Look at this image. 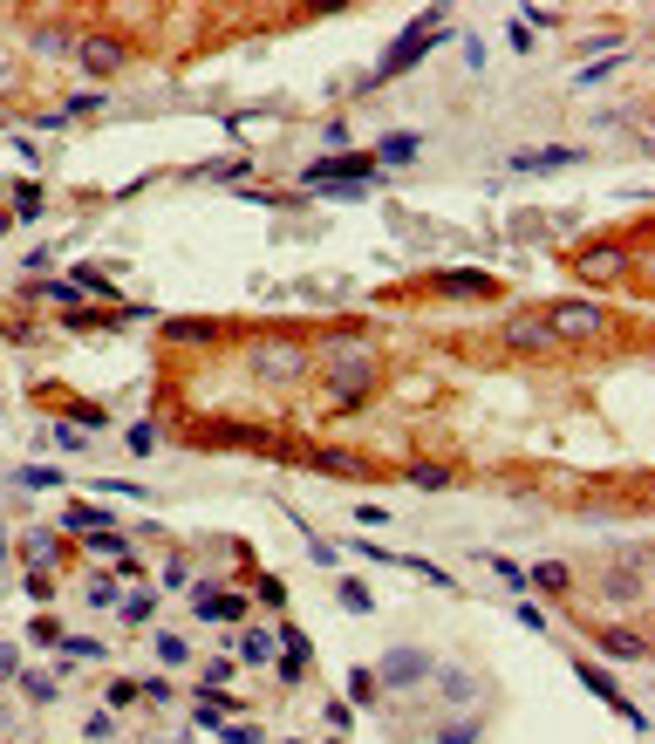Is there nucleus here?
Wrapping results in <instances>:
<instances>
[{
	"instance_id": "obj_1",
	"label": "nucleus",
	"mask_w": 655,
	"mask_h": 744,
	"mask_svg": "<svg viewBox=\"0 0 655 744\" xmlns=\"http://www.w3.org/2000/svg\"><path fill=\"white\" fill-rule=\"evenodd\" d=\"M321 376H328V410L348 417V410H362L369 390L383 383V362H376V349H369L362 335H335V342H328V362H321Z\"/></svg>"
},
{
	"instance_id": "obj_2",
	"label": "nucleus",
	"mask_w": 655,
	"mask_h": 744,
	"mask_svg": "<svg viewBox=\"0 0 655 744\" xmlns=\"http://www.w3.org/2000/svg\"><path fill=\"white\" fill-rule=\"evenodd\" d=\"M546 321V335H553V342H594V335H608V308H601V301H553V308L540 314Z\"/></svg>"
},
{
	"instance_id": "obj_3",
	"label": "nucleus",
	"mask_w": 655,
	"mask_h": 744,
	"mask_svg": "<svg viewBox=\"0 0 655 744\" xmlns=\"http://www.w3.org/2000/svg\"><path fill=\"white\" fill-rule=\"evenodd\" d=\"M369 157H314L308 164V192H335V198H362L369 192Z\"/></svg>"
},
{
	"instance_id": "obj_4",
	"label": "nucleus",
	"mask_w": 655,
	"mask_h": 744,
	"mask_svg": "<svg viewBox=\"0 0 655 744\" xmlns=\"http://www.w3.org/2000/svg\"><path fill=\"white\" fill-rule=\"evenodd\" d=\"M253 376L287 390V383L308 376V349H301V342H260V349H253Z\"/></svg>"
},
{
	"instance_id": "obj_5",
	"label": "nucleus",
	"mask_w": 655,
	"mask_h": 744,
	"mask_svg": "<svg viewBox=\"0 0 655 744\" xmlns=\"http://www.w3.org/2000/svg\"><path fill=\"white\" fill-rule=\"evenodd\" d=\"M430 676H437V656H424V649H389L383 669H376L383 690H410V683H430Z\"/></svg>"
},
{
	"instance_id": "obj_6",
	"label": "nucleus",
	"mask_w": 655,
	"mask_h": 744,
	"mask_svg": "<svg viewBox=\"0 0 655 744\" xmlns=\"http://www.w3.org/2000/svg\"><path fill=\"white\" fill-rule=\"evenodd\" d=\"M437 35H444V14H424V21H410V28H403V41H396V48L383 55V76H403V69H410V62H417V55H424Z\"/></svg>"
},
{
	"instance_id": "obj_7",
	"label": "nucleus",
	"mask_w": 655,
	"mask_h": 744,
	"mask_svg": "<svg viewBox=\"0 0 655 744\" xmlns=\"http://www.w3.org/2000/svg\"><path fill=\"white\" fill-rule=\"evenodd\" d=\"M76 55H82V69H89L96 82H110L116 69L130 62V48H123L116 35H82V41H76Z\"/></svg>"
},
{
	"instance_id": "obj_8",
	"label": "nucleus",
	"mask_w": 655,
	"mask_h": 744,
	"mask_svg": "<svg viewBox=\"0 0 655 744\" xmlns=\"http://www.w3.org/2000/svg\"><path fill=\"white\" fill-rule=\"evenodd\" d=\"M574 274H580V280H594V287H615V280L628 274V253H621V246H580Z\"/></svg>"
},
{
	"instance_id": "obj_9",
	"label": "nucleus",
	"mask_w": 655,
	"mask_h": 744,
	"mask_svg": "<svg viewBox=\"0 0 655 744\" xmlns=\"http://www.w3.org/2000/svg\"><path fill=\"white\" fill-rule=\"evenodd\" d=\"M499 342H505L512 355H546V349H553V335H546L540 314H512V321L499 328Z\"/></svg>"
},
{
	"instance_id": "obj_10",
	"label": "nucleus",
	"mask_w": 655,
	"mask_h": 744,
	"mask_svg": "<svg viewBox=\"0 0 655 744\" xmlns=\"http://www.w3.org/2000/svg\"><path fill=\"white\" fill-rule=\"evenodd\" d=\"M594 642H601V656H615V663H649V635L628 628V622H608Z\"/></svg>"
},
{
	"instance_id": "obj_11",
	"label": "nucleus",
	"mask_w": 655,
	"mask_h": 744,
	"mask_svg": "<svg viewBox=\"0 0 655 744\" xmlns=\"http://www.w3.org/2000/svg\"><path fill=\"white\" fill-rule=\"evenodd\" d=\"M437 294H451V301H492L499 280L492 274H437Z\"/></svg>"
},
{
	"instance_id": "obj_12",
	"label": "nucleus",
	"mask_w": 655,
	"mask_h": 744,
	"mask_svg": "<svg viewBox=\"0 0 655 744\" xmlns=\"http://www.w3.org/2000/svg\"><path fill=\"white\" fill-rule=\"evenodd\" d=\"M580 683H587V690H594L601 704H615L621 717H628V724H642V710L628 704V697H621V690H615V683H608V676H601V669H594V663H580Z\"/></svg>"
},
{
	"instance_id": "obj_13",
	"label": "nucleus",
	"mask_w": 655,
	"mask_h": 744,
	"mask_svg": "<svg viewBox=\"0 0 655 744\" xmlns=\"http://www.w3.org/2000/svg\"><path fill=\"white\" fill-rule=\"evenodd\" d=\"M314 471H328V478H383V471H369L355 451H314Z\"/></svg>"
},
{
	"instance_id": "obj_14",
	"label": "nucleus",
	"mask_w": 655,
	"mask_h": 744,
	"mask_svg": "<svg viewBox=\"0 0 655 744\" xmlns=\"http://www.w3.org/2000/svg\"><path fill=\"white\" fill-rule=\"evenodd\" d=\"M198 615H205V622H239L246 601H239V594H219V588H198Z\"/></svg>"
},
{
	"instance_id": "obj_15",
	"label": "nucleus",
	"mask_w": 655,
	"mask_h": 744,
	"mask_svg": "<svg viewBox=\"0 0 655 744\" xmlns=\"http://www.w3.org/2000/svg\"><path fill=\"white\" fill-rule=\"evenodd\" d=\"M430 683H444V704H471V697H478V690H485V683H478V676H471V669H437V676H430Z\"/></svg>"
},
{
	"instance_id": "obj_16",
	"label": "nucleus",
	"mask_w": 655,
	"mask_h": 744,
	"mask_svg": "<svg viewBox=\"0 0 655 744\" xmlns=\"http://www.w3.org/2000/svg\"><path fill=\"white\" fill-rule=\"evenodd\" d=\"M567 164H580L574 144H567V151H519L512 157V171H567Z\"/></svg>"
},
{
	"instance_id": "obj_17",
	"label": "nucleus",
	"mask_w": 655,
	"mask_h": 744,
	"mask_svg": "<svg viewBox=\"0 0 655 744\" xmlns=\"http://www.w3.org/2000/svg\"><path fill=\"white\" fill-rule=\"evenodd\" d=\"M526 588H540V594H567V588H574V574H567V560H540V567L526 574Z\"/></svg>"
},
{
	"instance_id": "obj_18",
	"label": "nucleus",
	"mask_w": 655,
	"mask_h": 744,
	"mask_svg": "<svg viewBox=\"0 0 655 744\" xmlns=\"http://www.w3.org/2000/svg\"><path fill=\"white\" fill-rule=\"evenodd\" d=\"M417 151H424V137H417V130H389L383 144H376V157H383V164H410Z\"/></svg>"
},
{
	"instance_id": "obj_19",
	"label": "nucleus",
	"mask_w": 655,
	"mask_h": 744,
	"mask_svg": "<svg viewBox=\"0 0 655 744\" xmlns=\"http://www.w3.org/2000/svg\"><path fill=\"white\" fill-rule=\"evenodd\" d=\"M601 588H608V601H621V608H635V601H642V567H615V574H608Z\"/></svg>"
},
{
	"instance_id": "obj_20",
	"label": "nucleus",
	"mask_w": 655,
	"mask_h": 744,
	"mask_svg": "<svg viewBox=\"0 0 655 744\" xmlns=\"http://www.w3.org/2000/svg\"><path fill=\"white\" fill-rule=\"evenodd\" d=\"M164 342H219V321H164Z\"/></svg>"
},
{
	"instance_id": "obj_21",
	"label": "nucleus",
	"mask_w": 655,
	"mask_h": 744,
	"mask_svg": "<svg viewBox=\"0 0 655 744\" xmlns=\"http://www.w3.org/2000/svg\"><path fill=\"white\" fill-rule=\"evenodd\" d=\"M232 642H239V656H246V663H273V642H280V635H260V628H246V635H232Z\"/></svg>"
},
{
	"instance_id": "obj_22",
	"label": "nucleus",
	"mask_w": 655,
	"mask_h": 744,
	"mask_svg": "<svg viewBox=\"0 0 655 744\" xmlns=\"http://www.w3.org/2000/svg\"><path fill=\"white\" fill-rule=\"evenodd\" d=\"M137 697H144V690H137V676H110V690H103V710H130Z\"/></svg>"
},
{
	"instance_id": "obj_23",
	"label": "nucleus",
	"mask_w": 655,
	"mask_h": 744,
	"mask_svg": "<svg viewBox=\"0 0 655 744\" xmlns=\"http://www.w3.org/2000/svg\"><path fill=\"white\" fill-rule=\"evenodd\" d=\"M89 110H103V89H82V96H69V103H62V110H55V117H48V123H69V117H89Z\"/></svg>"
},
{
	"instance_id": "obj_24",
	"label": "nucleus",
	"mask_w": 655,
	"mask_h": 744,
	"mask_svg": "<svg viewBox=\"0 0 655 744\" xmlns=\"http://www.w3.org/2000/svg\"><path fill=\"white\" fill-rule=\"evenodd\" d=\"M403 478H410V485H424V492H444V485H451V471H444V465H410Z\"/></svg>"
},
{
	"instance_id": "obj_25",
	"label": "nucleus",
	"mask_w": 655,
	"mask_h": 744,
	"mask_svg": "<svg viewBox=\"0 0 655 744\" xmlns=\"http://www.w3.org/2000/svg\"><path fill=\"white\" fill-rule=\"evenodd\" d=\"M151 642H157V663H164V669H178L185 656H192V649H185V635H151Z\"/></svg>"
},
{
	"instance_id": "obj_26",
	"label": "nucleus",
	"mask_w": 655,
	"mask_h": 744,
	"mask_svg": "<svg viewBox=\"0 0 655 744\" xmlns=\"http://www.w3.org/2000/svg\"><path fill=\"white\" fill-rule=\"evenodd\" d=\"M55 553H62V547H55V533H28V567H35V574L55 560Z\"/></svg>"
},
{
	"instance_id": "obj_27",
	"label": "nucleus",
	"mask_w": 655,
	"mask_h": 744,
	"mask_svg": "<svg viewBox=\"0 0 655 744\" xmlns=\"http://www.w3.org/2000/svg\"><path fill=\"white\" fill-rule=\"evenodd\" d=\"M21 690H28V697H35V704H55V697H62V690H55V683H48V676H41V669H28V676H21Z\"/></svg>"
},
{
	"instance_id": "obj_28",
	"label": "nucleus",
	"mask_w": 655,
	"mask_h": 744,
	"mask_svg": "<svg viewBox=\"0 0 655 744\" xmlns=\"http://www.w3.org/2000/svg\"><path fill=\"white\" fill-rule=\"evenodd\" d=\"M35 48H41V55H69L76 41H69V28H41V35H35Z\"/></svg>"
},
{
	"instance_id": "obj_29",
	"label": "nucleus",
	"mask_w": 655,
	"mask_h": 744,
	"mask_svg": "<svg viewBox=\"0 0 655 744\" xmlns=\"http://www.w3.org/2000/svg\"><path fill=\"white\" fill-rule=\"evenodd\" d=\"M348 690H355V704H376V669H348Z\"/></svg>"
},
{
	"instance_id": "obj_30",
	"label": "nucleus",
	"mask_w": 655,
	"mask_h": 744,
	"mask_svg": "<svg viewBox=\"0 0 655 744\" xmlns=\"http://www.w3.org/2000/svg\"><path fill=\"white\" fill-rule=\"evenodd\" d=\"M55 649H69V656H82V663H96V656H103V642H89V635H62Z\"/></svg>"
},
{
	"instance_id": "obj_31",
	"label": "nucleus",
	"mask_w": 655,
	"mask_h": 744,
	"mask_svg": "<svg viewBox=\"0 0 655 744\" xmlns=\"http://www.w3.org/2000/svg\"><path fill=\"white\" fill-rule=\"evenodd\" d=\"M14 219H41V192H35V185L14 192Z\"/></svg>"
},
{
	"instance_id": "obj_32",
	"label": "nucleus",
	"mask_w": 655,
	"mask_h": 744,
	"mask_svg": "<svg viewBox=\"0 0 655 744\" xmlns=\"http://www.w3.org/2000/svg\"><path fill=\"white\" fill-rule=\"evenodd\" d=\"M212 731H219V744H260L253 724H212Z\"/></svg>"
},
{
	"instance_id": "obj_33",
	"label": "nucleus",
	"mask_w": 655,
	"mask_h": 744,
	"mask_svg": "<svg viewBox=\"0 0 655 744\" xmlns=\"http://www.w3.org/2000/svg\"><path fill=\"white\" fill-rule=\"evenodd\" d=\"M492 581H505V588H512V594L526 588V574H519V567H512V560H499V553H492Z\"/></svg>"
},
{
	"instance_id": "obj_34",
	"label": "nucleus",
	"mask_w": 655,
	"mask_h": 744,
	"mask_svg": "<svg viewBox=\"0 0 655 744\" xmlns=\"http://www.w3.org/2000/svg\"><path fill=\"white\" fill-rule=\"evenodd\" d=\"M478 738V717H464V724H451V731H437V744H471Z\"/></svg>"
},
{
	"instance_id": "obj_35",
	"label": "nucleus",
	"mask_w": 655,
	"mask_h": 744,
	"mask_svg": "<svg viewBox=\"0 0 655 744\" xmlns=\"http://www.w3.org/2000/svg\"><path fill=\"white\" fill-rule=\"evenodd\" d=\"M28 642H41V649H55V642H62V628H55V622H48V615H41V622L28 628Z\"/></svg>"
},
{
	"instance_id": "obj_36",
	"label": "nucleus",
	"mask_w": 655,
	"mask_h": 744,
	"mask_svg": "<svg viewBox=\"0 0 655 744\" xmlns=\"http://www.w3.org/2000/svg\"><path fill=\"white\" fill-rule=\"evenodd\" d=\"M123 622H151V594H130L123 601Z\"/></svg>"
},
{
	"instance_id": "obj_37",
	"label": "nucleus",
	"mask_w": 655,
	"mask_h": 744,
	"mask_svg": "<svg viewBox=\"0 0 655 744\" xmlns=\"http://www.w3.org/2000/svg\"><path fill=\"white\" fill-rule=\"evenodd\" d=\"M110 731H116V710H96V717H89V738L103 744V738H110Z\"/></svg>"
},
{
	"instance_id": "obj_38",
	"label": "nucleus",
	"mask_w": 655,
	"mask_h": 744,
	"mask_svg": "<svg viewBox=\"0 0 655 744\" xmlns=\"http://www.w3.org/2000/svg\"><path fill=\"white\" fill-rule=\"evenodd\" d=\"M89 608H116V581H96V588H89Z\"/></svg>"
},
{
	"instance_id": "obj_39",
	"label": "nucleus",
	"mask_w": 655,
	"mask_h": 744,
	"mask_svg": "<svg viewBox=\"0 0 655 744\" xmlns=\"http://www.w3.org/2000/svg\"><path fill=\"white\" fill-rule=\"evenodd\" d=\"M7 676H14V649H0V683H7Z\"/></svg>"
},
{
	"instance_id": "obj_40",
	"label": "nucleus",
	"mask_w": 655,
	"mask_h": 744,
	"mask_svg": "<svg viewBox=\"0 0 655 744\" xmlns=\"http://www.w3.org/2000/svg\"><path fill=\"white\" fill-rule=\"evenodd\" d=\"M7 219H14V212H0V233H7Z\"/></svg>"
},
{
	"instance_id": "obj_41",
	"label": "nucleus",
	"mask_w": 655,
	"mask_h": 744,
	"mask_svg": "<svg viewBox=\"0 0 655 744\" xmlns=\"http://www.w3.org/2000/svg\"><path fill=\"white\" fill-rule=\"evenodd\" d=\"M287 744H301V738H287Z\"/></svg>"
}]
</instances>
